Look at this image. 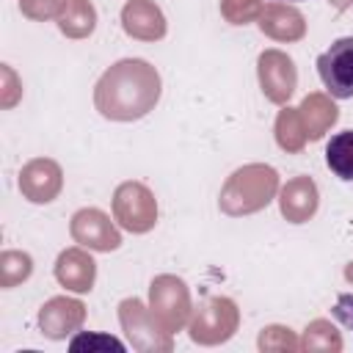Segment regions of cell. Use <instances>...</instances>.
Returning <instances> with one entry per match:
<instances>
[{
	"label": "cell",
	"instance_id": "1",
	"mask_svg": "<svg viewBox=\"0 0 353 353\" xmlns=\"http://www.w3.org/2000/svg\"><path fill=\"white\" fill-rule=\"evenodd\" d=\"M317 74L331 97L336 99L353 97V36H342L325 52H320Z\"/></svg>",
	"mask_w": 353,
	"mask_h": 353
},
{
	"label": "cell",
	"instance_id": "2",
	"mask_svg": "<svg viewBox=\"0 0 353 353\" xmlns=\"http://www.w3.org/2000/svg\"><path fill=\"white\" fill-rule=\"evenodd\" d=\"M325 165L342 182H353V130L331 135V141L325 143Z\"/></svg>",
	"mask_w": 353,
	"mask_h": 353
},
{
	"label": "cell",
	"instance_id": "3",
	"mask_svg": "<svg viewBox=\"0 0 353 353\" xmlns=\"http://www.w3.org/2000/svg\"><path fill=\"white\" fill-rule=\"evenodd\" d=\"M334 320H339L350 334H353V292H342L331 309Z\"/></svg>",
	"mask_w": 353,
	"mask_h": 353
},
{
	"label": "cell",
	"instance_id": "4",
	"mask_svg": "<svg viewBox=\"0 0 353 353\" xmlns=\"http://www.w3.org/2000/svg\"><path fill=\"white\" fill-rule=\"evenodd\" d=\"M287 3H303V0H287Z\"/></svg>",
	"mask_w": 353,
	"mask_h": 353
}]
</instances>
